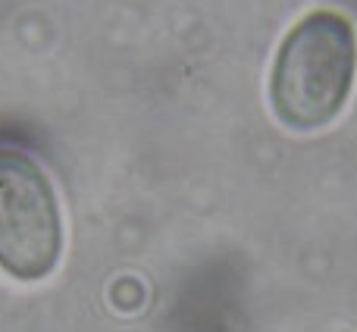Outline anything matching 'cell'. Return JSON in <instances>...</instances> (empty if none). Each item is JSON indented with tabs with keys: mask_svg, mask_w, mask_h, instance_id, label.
<instances>
[{
	"mask_svg": "<svg viewBox=\"0 0 357 332\" xmlns=\"http://www.w3.org/2000/svg\"><path fill=\"white\" fill-rule=\"evenodd\" d=\"M357 41L342 13L317 10L289 29L273 60L270 104L289 129H323L342 113L354 85Z\"/></svg>",
	"mask_w": 357,
	"mask_h": 332,
	"instance_id": "cell-1",
	"label": "cell"
},
{
	"mask_svg": "<svg viewBox=\"0 0 357 332\" xmlns=\"http://www.w3.org/2000/svg\"><path fill=\"white\" fill-rule=\"evenodd\" d=\"M63 254V213L44 169L0 148V270L19 282L50 276Z\"/></svg>",
	"mask_w": 357,
	"mask_h": 332,
	"instance_id": "cell-2",
	"label": "cell"
}]
</instances>
